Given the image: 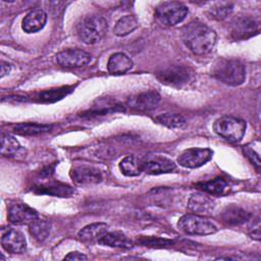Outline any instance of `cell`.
Here are the masks:
<instances>
[{
	"instance_id": "23",
	"label": "cell",
	"mask_w": 261,
	"mask_h": 261,
	"mask_svg": "<svg viewBox=\"0 0 261 261\" xmlns=\"http://www.w3.org/2000/svg\"><path fill=\"white\" fill-rule=\"evenodd\" d=\"M227 186H228V184L221 177H216V178H213L208 181L198 182L196 185V187L199 190H201L207 194L214 195V196L223 195L225 190L227 189Z\"/></svg>"
},
{
	"instance_id": "17",
	"label": "cell",
	"mask_w": 261,
	"mask_h": 261,
	"mask_svg": "<svg viewBox=\"0 0 261 261\" xmlns=\"http://www.w3.org/2000/svg\"><path fill=\"white\" fill-rule=\"evenodd\" d=\"M214 208L211 198L202 193L193 194L188 202V209L195 214H208Z\"/></svg>"
},
{
	"instance_id": "34",
	"label": "cell",
	"mask_w": 261,
	"mask_h": 261,
	"mask_svg": "<svg viewBox=\"0 0 261 261\" xmlns=\"http://www.w3.org/2000/svg\"><path fill=\"white\" fill-rule=\"evenodd\" d=\"M88 257L80 252H70L65 257L64 260H87Z\"/></svg>"
},
{
	"instance_id": "12",
	"label": "cell",
	"mask_w": 261,
	"mask_h": 261,
	"mask_svg": "<svg viewBox=\"0 0 261 261\" xmlns=\"http://www.w3.org/2000/svg\"><path fill=\"white\" fill-rule=\"evenodd\" d=\"M70 175L79 185L98 184L102 180V172L98 167L92 165H79L71 169Z\"/></svg>"
},
{
	"instance_id": "22",
	"label": "cell",
	"mask_w": 261,
	"mask_h": 261,
	"mask_svg": "<svg viewBox=\"0 0 261 261\" xmlns=\"http://www.w3.org/2000/svg\"><path fill=\"white\" fill-rule=\"evenodd\" d=\"M36 193L47 194L56 197H70L74 194V189L60 182H49L37 187Z\"/></svg>"
},
{
	"instance_id": "32",
	"label": "cell",
	"mask_w": 261,
	"mask_h": 261,
	"mask_svg": "<svg viewBox=\"0 0 261 261\" xmlns=\"http://www.w3.org/2000/svg\"><path fill=\"white\" fill-rule=\"evenodd\" d=\"M243 152L245 154V156L249 159V161L256 167L257 170L260 169V156L259 153L253 148L252 144H248L246 146L243 147Z\"/></svg>"
},
{
	"instance_id": "8",
	"label": "cell",
	"mask_w": 261,
	"mask_h": 261,
	"mask_svg": "<svg viewBox=\"0 0 261 261\" xmlns=\"http://www.w3.org/2000/svg\"><path fill=\"white\" fill-rule=\"evenodd\" d=\"M213 152L208 148H191L185 150L177 158L179 165L187 168H197L206 164L212 158Z\"/></svg>"
},
{
	"instance_id": "35",
	"label": "cell",
	"mask_w": 261,
	"mask_h": 261,
	"mask_svg": "<svg viewBox=\"0 0 261 261\" xmlns=\"http://www.w3.org/2000/svg\"><path fill=\"white\" fill-rule=\"evenodd\" d=\"M10 69H11V66H10L9 63L1 61V77L6 75L7 73H9Z\"/></svg>"
},
{
	"instance_id": "16",
	"label": "cell",
	"mask_w": 261,
	"mask_h": 261,
	"mask_svg": "<svg viewBox=\"0 0 261 261\" xmlns=\"http://www.w3.org/2000/svg\"><path fill=\"white\" fill-rule=\"evenodd\" d=\"M46 20H47L46 12L41 8H37L30 11L24 16V18L22 19L21 28L28 34L36 33L41 31L44 28Z\"/></svg>"
},
{
	"instance_id": "30",
	"label": "cell",
	"mask_w": 261,
	"mask_h": 261,
	"mask_svg": "<svg viewBox=\"0 0 261 261\" xmlns=\"http://www.w3.org/2000/svg\"><path fill=\"white\" fill-rule=\"evenodd\" d=\"M20 150L18 141L10 135H2L1 137V154L4 156H13Z\"/></svg>"
},
{
	"instance_id": "36",
	"label": "cell",
	"mask_w": 261,
	"mask_h": 261,
	"mask_svg": "<svg viewBox=\"0 0 261 261\" xmlns=\"http://www.w3.org/2000/svg\"><path fill=\"white\" fill-rule=\"evenodd\" d=\"M250 236H251V238L254 239V240H257V241L260 240V226H259V224H258L257 227L250 233Z\"/></svg>"
},
{
	"instance_id": "25",
	"label": "cell",
	"mask_w": 261,
	"mask_h": 261,
	"mask_svg": "<svg viewBox=\"0 0 261 261\" xmlns=\"http://www.w3.org/2000/svg\"><path fill=\"white\" fill-rule=\"evenodd\" d=\"M138 20L134 15H124L116 21L113 33L118 37H124L133 33L138 28Z\"/></svg>"
},
{
	"instance_id": "19",
	"label": "cell",
	"mask_w": 261,
	"mask_h": 261,
	"mask_svg": "<svg viewBox=\"0 0 261 261\" xmlns=\"http://www.w3.org/2000/svg\"><path fill=\"white\" fill-rule=\"evenodd\" d=\"M250 213L236 205L227 206L221 212V219L228 225H239L250 219Z\"/></svg>"
},
{
	"instance_id": "5",
	"label": "cell",
	"mask_w": 261,
	"mask_h": 261,
	"mask_svg": "<svg viewBox=\"0 0 261 261\" xmlns=\"http://www.w3.org/2000/svg\"><path fill=\"white\" fill-rule=\"evenodd\" d=\"M178 228L187 234L207 236L217 231V227L210 220L199 214H186L178 219Z\"/></svg>"
},
{
	"instance_id": "29",
	"label": "cell",
	"mask_w": 261,
	"mask_h": 261,
	"mask_svg": "<svg viewBox=\"0 0 261 261\" xmlns=\"http://www.w3.org/2000/svg\"><path fill=\"white\" fill-rule=\"evenodd\" d=\"M156 120L169 127V128H181L186 124V119L178 113H164L156 117Z\"/></svg>"
},
{
	"instance_id": "1",
	"label": "cell",
	"mask_w": 261,
	"mask_h": 261,
	"mask_svg": "<svg viewBox=\"0 0 261 261\" xmlns=\"http://www.w3.org/2000/svg\"><path fill=\"white\" fill-rule=\"evenodd\" d=\"M182 41L194 54L205 55L213 49L216 33L203 22L192 21L182 29Z\"/></svg>"
},
{
	"instance_id": "3",
	"label": "cell",
	"mask_w": 261,
	"mask_h": 261,
	"mask_svg": "<svg viewBox=\"0 0 261 261\" xmlns=\"http://www.w3.org/2000/svg\"><path fill=\"white\" fill-rule=\"evenodd\" d=\"M107 21L99 15L84 17L77 24V36L86 44L98 43L107 32Z\"/></svg>"
},
{
	"instance_id": "4",
	"label": "cell",
	"mask_w": 261,
	"mask_h": 261,
	"mask_svg": "<svg viewBox=\"0 0 261 261\" xmlns=\"http://www.w3.org/2000/svg\"><path fill=\"white\" fill-rule=\"evenodd\" d=\"M214 132L230 143L240 142L246 130V121L234 116H222L215 120L213 124Z\"/></svg>"
},
{
	"instance_id": "15",
	"label": "cell",
	"mask_w": 261,
	"mask_h": 261,
	"mask_svg": "<svg viewBox=\"0 0 261 261\" xmlns=\"http://www.w3.org/2000/svg\"><path fill=\"white\" fill-rule=\"evenodd\" d=\"M255 32H257V24L253 19L249 17H239L231 23L230 34L231 37L236 40L249 38Z\"/></svg>"
},
{
	"instance_id": "7",
	"label": "cell",
	"mask_w": 261,
	"mask_h": 261,
	"mask_svg": "<svg viewBox=\"0 0 261 261\" xmlns=\"http://www.w3.org/2000/svg\"><path fill=\"white\" fill-rule=\"evenodd\" d=\"M157 79L160 83L170 86L180 88L188 84L192 77V72L189 67L184 65H169L156 73Z\"/></svg>"
},
{
	"instance_id": "26",
	"label": "cell",
	"mask_w": 261,
	"mask_h": 261,
	"mask_svg": "<svg viewBox=\"0 0 261 261\" xmlns=\"http://www.w3.org/2000/svg\"><path fill=\"white\" fill-rule=\"evenodd\" d=\"M119 168L121 172L126 176H137L142 172L141 158H138L134 155H128L120 161Z\"/></svg>"
},
{
	"instance_id": "27",
	"label": "cell",
	"mask_w": 261,
	"mask_h": 261,
	"mask_svg": "<svg viewBox=\"0 0 261 261\" xmlns=\"http://www.w3.org/2000/svg\"><path fill=\"white\" fill-rule=\"evenodd\" d=\"M29 227L30 233L38 242H44L51 231V223L47 220H42L39 218L30 223Z\"/></svg>"
},
{
	"instance_id": "28",
	"label": "cell",
	"mask_w": 261,
	"mask_h": 261,
	"mask_svg": "<svg viewBox=\"0 0 261 261\" xmlns=\"http://www.w3.org/2000/svg\"><path fill=\"white\" fill-rule=\"evenodd\" d=\"M72 91V87H62L58 89H51L44 92H41L38 95V101L42 103H52L57 100L62 99L64 96L69 94Z\"/></svg>"
},
{
	"instance_id": "20",
	"label": "cell",
	"mask_w": 261,
	"mask_h": 261,
	"mask_svg": "<svg viewBox=\"0 0 261 261\" xmlns=\"http://www.w3.org/2000/svg\"><path fill=\"white\" fill-rule=\"evenodd\" d=\"M107 231L108 224L104 222H96L82 228L79 231L77 237L83 243H92L95 241L98 242V240Z\"/></svg>"
},
{
	"instance_id": "13",
	"label": "cell",
	"mask_w": 261,
	"mask_h": 261,
	"mask_svg": "<svg viewBox=\"0 0 261 261\" xmlns=\"http://www.w3.org/2000/svg\"><path fill=\"white\" fill-rule=\"evenodd\" d=\"M1 244L4 250L13 254H20L27 250V242L23 234L13 228H8V230L3 233Z\"/></svg>"
},
{
	"instance_id": "14",
	"label": "cell",
	"mask_w": 261,
	"mask_h": 261,
	"mask_svg": "<svg viewBox=\"0 0 261 261\" xmlns=\"http://www.w3.org/2000/svg\"><path fill=\"white\" fill-rule=\"evenodd\" d=\"M160 95L154 91H147L137 94L128 99V105L137 110L146 111L154 109L160 102Z\"/></svg>"
},
{
	"instance_id": "18",
	"label": "cell",
	"mask_w": 261,
	"mask_h": 261,
	"mask_svg": "<svg viewBox=\"0 0 261 261\" xmlns=\"http://www.w3.org/2000/svg\"><path fill=\"white\" fill-rule=\"evenodd\" d=\"M132 59L124 53L117 52L112 54L107 62V69L111 74H122L133 67Z\"/></svg>"
},
{
	"instance_id": "33",
	"label": "cell",
	"mask_w": 261,
	"mask_h": 261,
	"mask_svg": "<svg viewBox=\"0 0 261 261\" xmlns=\"http://www.w3.org/2000/svg\"><path fill=\"white\" fill-rule=\"evenodd\" d=\"M231 6L228 3H220L210 9V14L216 19L225 18L231 11Z\"/></svg>"
},
{
	"instance_id": "11",
	"label": "cell",
	"mask_w": 261,
	"mask_h": 261,
	"mask_svg": "<svg viewBox=\"0 0 261 261\" xmlns=\"http://www.w3.org/2000/svg\"><path fill=\"white\" fill-rule=\"evenodd\" d=\"M39 218L37 211L23 203H12L8 208V219L13 224H30Z\"/></svg>"
},
{
	"instance_id": "21",
	"label": "cell",
	"mask_w": 261,
	"mask_h": 261,
	"mask_svg": "<svg viewBox=\"0 0 261 261\" xmlns=\"http://www.w3.org/2000/svg\"><path fill=\"white\" fill-rule=\"evenodd\" d=\"M98 243L104 246L123 249L133 247V241H130L124 233L120 231H107L98 240Z\"/></svg>"
},
{
	"instance_id": "31",
	"label": "cell",
	"mask_w": 261,
	"mask_h": 261,
	"mask_svg": "<svg viewBox=\"0 0 261 261\" xmlns=\"http://www.w3.org/2000/svg\"><path fill=\"white\" fill-rule=\"evenodd\" d=\"M138 243L152 248H165L172 246L173 242L166 239H160L158 237H142L138 240Z\"/></svg>"
},
{
	"instance_id": "2",
	"label": "cell",
	"mask_w": 261,
	"mask_h": 261,
	"mask_svg": "<svg viewBox=\"0 0 261 261\" xmlns=\"http://www.w3.org/2000/svg\"><path fill=\"white\" fill-rule=\"evenodd\" d=\"M212 75L228 86H240L246 80V67L237 59L220 58L212 66Z\"/></svg>"
},
{
	"instance_id": "24",
	"label": "cell",
	"mask_w": 261,
	"mask_h": 261,
	"mask_svg": "<svg viewBox=\"0 0 261 261\" xmlns=\"http://www.w3.org/2000/svg\"><path fill=\"white\" fill-rule=\"evenodd\" d=\"M52 125L41 124L36 122H24L14 126V133L21 136H37L51 130Z\"/></svg>"
},
{
	"instance_id": "6",
	"label": "cell",
	"mask_w": 261,
	"mask_h": 261,
	"mask_svg": "<svg viewBox=\"0 0 261 261\" xmlns=\"http://www.w3.org/2000/svg\"><path fill=\"white\" fill-rule=\"evenodd\" d=\"M189 9L177 1H166L160 3L155 9L156 19L164 25H175L187 16Z\"/></svg>"
},
{
	"instance_id": "10",
	"label": "cell",
	"mask_w": 261,
	"mask_h": 261,
	"mask_svg": "<svg viewBox=\"0 0 261 261\" xmlns=\"http://www.w3.org/2000/svg\"><path fill=\"white\" fill-rule=\"evenodd\" d=\"M56 61L63 67H82L91 61V55L77 48L65 49L56 54Z\"/></svg>"
},
{
	"instance_id": "9",
	"label": "cell",
	"mask_w": 261,
	"mask_h": 261,
	"mask_svg": "<svg viewBox=\"0 0 261 261\" xmlns=\"http://www.w3.org/2000/svg\"><path fill=\"white\" fill-rule=\"evenodd\" d=\"M142 161V171H145L148 174H161L172 171L175 168V163L161 155H146L144 158H141Z\"/></svg>"
}]
</instances>
